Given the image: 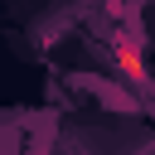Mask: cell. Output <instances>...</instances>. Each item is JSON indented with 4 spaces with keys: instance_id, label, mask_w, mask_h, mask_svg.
<instances>
[{
    "instance_id": "1",
    "label": "cell",
    "mask_w": 155,
    "mask_h": 155,
    "mask_svg": "<svg viewBox=\"0 0 155 155\" xmlns=\"http://www.w3.org/2000/svg\"><path fill=\"white\" fill-rule=\"evenodd\" d=\"M111 58H116V68L126 73V82H136V87H145V82H150V78H145V63H140V48H136V44L116 39V44H111Z\"/></svg>"
}]
</instances>
